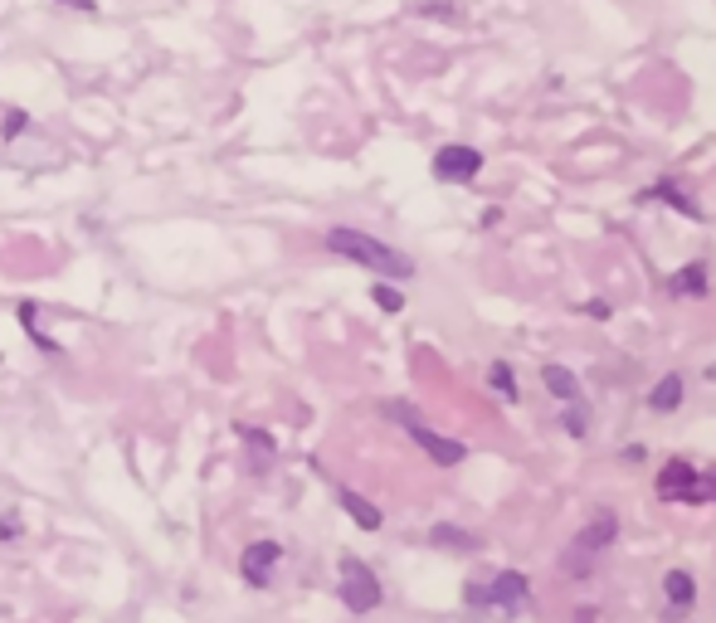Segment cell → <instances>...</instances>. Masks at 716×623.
Segmentation results:
<instances>
[{
  "mask_svg": "<svg viewBox=\"0 0 716 623\" xmlns=\"http://www.w3.org/2000/svg\"><path fill=\"white\" fill-rule=\"evenodd\" d=\"M322 244H327V254L346 258V263H361L366 273H380L385 283H405V278H415V258L400 254L395 244H385V239H376V234H366V229L332 224V229L322 234Z\"/></svg>",
  "mask_w": 716,
  "mask_h": 623,
  "instance_id": "cell-1",
  "label": "cell"
},
{
  "mask_svg": "<svg viewBox=\"0 0 716 623\" xmlns=\"http://www.w3.org/2000/svg\"><path fill=\"white\" fill-rule=\"evenodd\" d=\"M463 604L468 609H488L502 619H517L531 609V580L522 570H497V575H478L463 585Z\"/></svg>",
  "mask_w": 716,
  "mask_h": 623,
  "instance_id": "cell-2",
  "label": "cell"
},
{
  "mask_svg": "<svg viewBox=\"0 0 716 623\" xmlns=\"http://www.w3.org/2000/svg\"><path fill=\"white\" fill-rule=\"evenodd\" d=\"M614 536H619V516L609 512V507H600V512L570 536V550L561 555V570H566V575H590V570L600 565L604 550L614 546Z\"/></svg>",
  "mask_w": 716,
  "mask_h": 623,
  "instance_id": "cell-3",
  "label": "cell"
},
{
  "mask_svg": "<svg viewBox=\"0 0 716 623\" xmlns=\"http://www.w3.org/2000/svg\"><path fill=\"white\" fill-rule=\"evenodd\" d=\"M658 497H663V502H687V507L716 502V473H702V468L687 463V458H668V463L658 468Z\"/></svg>",
  "mask_w": 716,
  "mask_h": 623,
  "instance_id": "cell-4",
  "label": "cell"
},
{
  "mask_svg": "<svg viewBox=\"0 0 716 623\" xmlns=\"http://www.w3.org/2000/svg\"><path fill=\"white\" fill-rule=\"evenodd\" d=\"M337 599L351 609V614H376L385 604V589H380L376 570L361 560V555H341L337 565Z\"/></svg>",
  "mask_w": 716,
  "mask_h": 623,
  "instance_id": "cell-5",
  "label": "cell"
},
{
  "mask_svg": "<svg viewBox=\"0 0 716 623\" xmlns=\"http://www.w3.org/2000/svg\"><path fill=\"white\" fill-rule=\"evenodd\" d=\"M385 414L405 424V434H410V439H415L419 448L434 458V468H453V463H463V458H468V443H458V439H449V434H439V429H429V424L419 419L410 404L395 400V404H385Z\"/></svg>",
  "mask_w": 716,
  "mask_h": 623,
  "instance_id": "cell-6",
  "label": "cell"
},
{
  "mask_svg": "<svg viewBox=\"0 0 716 623\" xmlns=\"http://www.w3.org/2000/svg\"><path fill=\"white\" fill-rule=\"evenodd\" d=\"M283 565V541H249L239 550V580L249 589H268L273 585V570Z\"/></svg>",
  "mask_w": 716,
  "mask_h": 623,
  "instance_id": "cell-7",
  "label": "cell"
},
{
  "mask_svg": "<svg viewBox=\"0 0 716 623\" xmlns=\"http://www.w3.org/2000/svg\"><path fill=\"white\" fill-rule=\"evenodd\" d=\"M483 171V151L478 147H463V142H449V147L434 151V176L439 181H453V185H468L473 176Z\"/></svg>",
  "mask_w": 716,
  "mask_h": 623,
  "instance_id": "cell-8",
  "label": "cell"
},
{
  "mask_svg": "<svg viewBox=\"0 0 716 623\" xmlns=\"http://www.w3.org/2000/svg\"><path fill=\"white\" fill-rule=\"evenodd\" d=\"M239 443L249 448V473H268V463L278 458V439L264 434L259 424H239Z\"/></svg>",
  "mask_w": 716,
  "mask_h": 623,
  "instance_id": "cell-9",
  "label": "cell"
},
{
  "mask_svg": "<svg viewBox=\"0 0 716 623\" xmlns=\"http://www.w3.org/2000/svg\"><path fill=\"white\" fill-rule=\"evenodd\" d=\"M337 502L346 507V516H351L361 531H380V526H385V516H380V507L371 497H361V492H351V487H337Z\"/></svg>",
  "mask_w": 716,
  "mask_h": 623,
  "instance_id": "cell-10",
  "label": "cell"
},
{
  "mask_svg": "<svg viewBox=\"0 0 716 623\" xmlns=\"http://www.w3.org/2000/svg\"><path fill=\"white\" fill-rule=\"evenodd\" d=\"M429 546L468 555V550H478V536H473V531H463V526H453V521H439V526H429Z\"/></svg>",
  "mask_w": 716,
  "mask_h": 623,
  "instance_id": "cell-11",
  "label": "cell"
},
{
  "mask_svg": "<svg viewBox=\"0 0 716 623\" xmlns=\"http://www.w3.org/2000/svg\"><path fill=\"white\" fill-rule=\"evenodd\" d=\"M668 288H673V297H707V288H712L707 263H687V268H678Z\"/></svg>",
  "mask_w": 716,
  "mask_h": 623,
  "instance_id": "cell-12",
  "label": "cell"
},
{
  "mask_svg": "<svg viewBox=\"0 0 716 623\" xmlns=\"http://www.w3.org/2000/svg\"><path fill=\"white\" fill-rule=\"evenodd\" d=\"M682 395H687V380L682 375H663L653 390H648V409H658V414H673L682 404Z\"/></svg>",
  "mask_w": 716,
  "mask_h": 623,
  "instance_id": "cell-13",
  "label": "cell"
},
{
  "mask_svg": "<svg viewBox=\"0 0 716 623\" xmlns=\"http://www.w3.org/2000/svg\"><path fill=\"white\" fill-rule=\"evenodd\" d=\"M643 200H663V205H673V210H678V215H687V220H702V205H697V200H687L673 181L648 185V190H643Z\"/></svg>",
  "mask_w": 716,
  "mask_h": 623,
  "instance_id": "cell-14",
  "label": "cell"
},
{
  "mask_svg": "<svg viewBox=\"0 0 716 623\" xmlns=\"http://www.w3.org/2000/svg\"><path fill=\"white\" fill-rule=\"evenodd\" d=\"M541 385H546V390H551L561 404L580 400V380H575L566 366H556V361H551V366H541Z\"/></svg>",
  "mask_w": 716,
  "mask_h": 623,
  "instance_id": "cell-15",
  "label": "cell"
},
{
  "mask_svg": "<svg viewBox=\"0 0 716 623\" xmlns=\"http://www.w3.org/2000/svg\"><path fill=\"white\" fill-rule=\"evenodd\" d=\"M663 594H668V604H673V609H692V599H697V580H692L687 570H668V575H663Z\"/></svg>",
  "mask_w": 716,
  "mask_h": 623,
  "instance_id": "cell-16",
  "label": "cell"
},
{
  "mask_svg": "<svg viewBox=\"0 0 716 623\" xmlns=\"http://www.w3.org/2000/svg\"><path fill=\"white\" fill-rule=\"evenodd\" d=\"M35 302H20V307H15V317H20V327L30 331V336H35V346L39 351H44V356H64V346H59V341H54V336H44V331H39V322H35Z\"/></svg>",
  "mask_w": 716,
  "mask_h": 623,
  "instance_id": "cell-17",
  "label": "cell"
},
{
  "mask_svg": "<svg viewBox=\"0 0 716 623\" xmlns=\"http://www.w3.org/2000/svg\"><path fill=\"white\" fill-rule=\"evenodd\" d=\"M488 385L497 390V400L517 404V380H512V366H507V361H492V370H488Z\"/></svg>",
  "mask_w": 716,
  "mask_h": 623,
  "instance_id": "cell-18",
  "label": "cell"
},
{
  "mask_svg": "<svg viewBox=\"0 0 716 623\" xmlns=\"http://www.w3.org/2000/svg\"><path fill=\"white\" fill-rule=\"evenodd\" d=\"M371 302H376L380 312H390V317H395V312H405V293H400L395 283H385V278L371 288Z\"/></svg>",
  "mask_w": 716,
  "mask_h": 623,
  "instance_id": "cell-19",
  "label": "cell"
},
{
  "mask_svg": "<svg viewBox=\"0 0 716 623\" xmlns=\"http://www.w3.org/2000/svg\"><path fill=\"white\" fill-rule=\"evenodd\" d=\"M561 429H566L570 439H585V434H590V414H585V404H580V400H570L566 419H561Z\"/></svg>",
  "mask_w": 716,
  "mask_h": 623,
  "instance_id": "cell-20",
  "label": "cell"
},
{
  "mask_svg": "<svg viewBox=\"0 0 716 623\" xmlns=\"http://www.w3.org/2000/svg\"><path fill=\"white\" fill-rule=\"evenodd\" d=\"M25 127H30V112L25 108H10L5 117H0V137H5V142H10V137H20Z\"/></svg>",
  "mask_w": 716,
  "mask_h": 623,
  "instance_id": "cell-21",
  "label": "cell"
},
{
  "mask_svg": "<svg viewBox=\"0 0 716 623\" xmlns=\"http://www.w3.org/2000/svg\"><path fill=\"white\" fill-rule=\"evenodd\" d=\"M20 536H25V521L0 507V546H5V541H20Z\"/></svg>",
  "mask_w": 716,
  "mask_h": 623,
  "instance_id": "cell-22",
  "label": "cell"
},
{
  "mask_svg": "<svg viewBox=\"0 0 716 623\" xmlns=\"http://www.w3.org/2000/svg\"><path fill=\"white\" fill-rule=\"evenodd\" d=\"M64 10H83V15H98V0H59Z\"/></svg>",
  "mask_w": 716,
  "mask_h": 623,
  "instance_id": "cell-23",
  "label": "cell"
},
{
  "mask_svg": "<svg viewBox=\"0 0 716 623\" xmlns=\"http://www.w3.org/2000/svg\"><path fill=\"white\" fill-rule=\"evenodd\" d=\"M585 312H590V317H595V322H604V317H609V302H590V307H585Z\"/></svg>",
  "mask_w": 716,
  "mask_h": 623,
  "instance_id": "cell-24",
  "label": "cell"
},
{
  "mask_svg": "<svg viewBox=\"0 0 716 623\" xmlns=\"http://www.w3.org/2000/svg\"><path fill=\"white\" fill-rule=\"evenodd\" d=\"M595 619H600V614H595L590 604H585V609H575V623H595Z\"/></svg>",
  "mask_w": 716,
  "mask_h": 623,
  "instance_id": "cell-25",
  "label": "cell"
}]
</instances>
